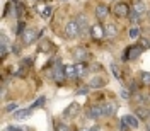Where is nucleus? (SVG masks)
I'll list each match as a JSON object with an SVG mask.
<instances>
[{"label":"nucleus","mask_w":150,"mask_h":131,"mask_svg":"<svg viewBox=\"0 0 150 131\" xmlns=\"http://www.w3.org/2000/svg\"><path fill=\"white\" fill-rule=\"evenodd\" d=\"M63 70H65V78H68V80H75L79 75H77V68H75V65H65L63 66Z\"/></svg>","instance_id":"18"},{"label":"nucleus","mask_w":150,"mask_h":131,"mask_svg":"<svg viewBox=\"0 0 150 131\" xmlns=\"http://www.w3.org/2000/svg\"><path fill=\"white\" fill-rule=\"evenodd\" d=\"M9 51H12V44H0V56L2 58H5Z\"/></svg>","instance_id":"24"},{"label":"nucleus","mask_w":150,"mask_h":131,"mask_svg":"<svg viewBox=\"0 0 150 131\" xmlns=\"http://www.w3.org/2000/svg\"><path fill=\"white\" fill-rule=\"evenodd\" d=\"M31 114H33V109L29 107V109H21V111H16L14 118H16V119H26V118H29Z\"/></svg>","instance_id":"19"},{"label":"nucleus","mask_w":150,"mask_h":131,"mask_svg":"<svg viewBox=\"0 0 150 131\" xmlns=\"http://www.w3.org/2000/svg\"><path fill=\"white\" fill-rule=\"evenodd\" d=\"M65 36L68 37V39H75V37L80 36V29H79V26H77V22L74 20H68L65 24Z\"/></svg>","instance_id":"3"},{"label":"nucleus","mask_w":150,"mask_h":131,"mask_svg":"<svg viewBox=\"0 0 150 131\" xmlns=\"http://www.w3.org/2000/svg\"><path fill=\"white\" fill-rule=\"evenodd\" d=\"M89 90H91V87H89V85H80V87L75 90V94H77V95H87Z\"/></svg>","instance_id":"27"},{"label":"nucleus","mask_w":150,"mask_h":131,"mask_svg":"<svg viewBox=\"0 0 150 131\" xmlns=\"http://www.w3.org/2000/svg\"><path fill=\"white\" fill-rule=\"evenodd\" d=\"M89 131H101V126H97V124H96V126H92Z\"/></svg>","instance_id":"38"},{"label":"nucleus","mask_w":150,"mask_h":131,"mask_svg":"<svg viewBox=\"0 0 150 131\" xmlns=\"http://www.w3.org/2000/svg\"><path fill=\"white\" fill-rule=\"evenodd\" d=\"M55 131H72V128H70L68 124H65V123H56Z\"/></svg>","instance_id":"28"},{"label":"nucleus","mask_w":150,"mask_h":131,"mask_svg":"<svg viewBox=\"0 0 150 131\" xmlns=\"http://www.w3.org/2000/svg\"><path fill=\"white\" fill-rule=\"evenodd\" d=\"M87 85H89L91 89H101V87L106 85V80H104L103 77H99V75H94V77H91V80H89Z\"/></svg>","instance_id":"13"},{"label":"nucleus","mask_w":150,"mask_h":131,"mask_svg":"<svg viewBox=\"0 0 150 131\" xmlns=\"http://www.w3.org/2000/svg\"><path fill=\"white\" fill-rule=\"evenodd\" d=\"M24 31H26V26H24V20H19V26H17V34H19V36H22V34H24Z\"/></svg>","instance_id":"32"},{"label":"nucleus","mask_w":150,"mask_h":131,"mask_svg":"<svg viewBox=\"0 0 150 131\" xmlns=\"http://www.w3.org/2000/svg\"><path fill=\"white\" fill-rule=\"evenodd\" d=\"M147 131H150V123H147Z\"/></svg>","instance_id":"39"},{"label":"nucleus","mask_w":150,"mask_h":131,"mask_svg":"<svg viewBox=\"0 0 150 131\" xmlns=\"http://www.w3.org/2000/svg\"><path fill=\"white\" fill-rule=\"evenodd\" d=\"M104 116L103 111V104H94L87 109V119H99Z\"/></svg>","instance_id":"7"},{"label":"nucleus","mask_w":150,"mask_h":131,"mask_svg":"<svg viewBox=\"0 0 150 131\" xmlns=\"http://www.w3.org/2000/svg\"><path fill=\"white\" fill-rule=\"evenodd\" d=\"M142 53H143V49H142L138 44L130 46V48H126V49H125V56H123V60H125V61H128V60H137Z\"/></svg>","instance_id":"6"},{"label":"nucleus","mask_w":150,"mask_h":131,"mask_svg":"<svg viewBox=\"0 0 150 131\" xmlns=\"http://www.w3.org/2000/svg\"><path fill=\"white\" fill-rule=\"evenodd\" d=\"M63 66L62 63H55L53 65V72H51V78L55 80L56 84H62L63 80H65V70H63Z\"/></svg>","instance_id":"5"},{"label":"nucleus","mask_w":150,"mask_h":131,"mask_svg":"<svg viewBox=\"0 0 150 131\" xmlns=\"http://www.w3.org/2000/svg\"><path fill=\"white\" fill-rule=\"evenodd\" d=\"M80 114V104L79 102H72L67 106V109L63 111V118L65 119H75Z\"/></svg>","instance_id":"4"},{"label":"nucleus","mask_w":150,"mask_h":131,"mask_svg":"<svg viewBox=\"0 0 150 131\" xmlns=\"http://www.w3.org/2000/svg\"><path fill=\"white\" fill-rule=\"evenodd\" d=\"M104 32H106V37H108V39H116L118 34H120L116 24H106V26H104Z\"/></svg>","instance_id":"11"},{"label":"nucleus","mask_w":150,"mask_h":131,"mask_svg":"<svg viewBox=\"0 0 150 131\" xmlns=\"http://www.w3.org/2000/svg\"><path fill=\"white\" fill-rule=\"evenodd\" d=\"M91 36H92L94 39H103V37H106V32H104V26H101L99 22L92 24V26H91Z\"/></svg>","instance_id":"9"},{"label":"nucleus","mask_w":150,"mask_h":131,"mask_svg":"<svg viewBox=\"0 0 150 131\" xmlns=\"http://www.w3.org/2000/svg\"><path fill=\"white\" fill-rule=\"evenodd\" d=\"M111 72H112V75H114V78H118V80H121V73H120V68H118V65L116 63H111Z\"/></svg>","instance_id":"29"},{"label":"nucleus","mask_w":150,"mask_h":131,"mask_svg":"<svg viewBox=\"0 0 150 131\" xmlns=\"http://www.w3.org/2000/svg\"><path fill=\"white\" fill-rule=\"evenodd\" d=\"M147 15H149V20H150V9H149V12H147Z\"/></svg>","instance_id":"41"},{"label":"nucleus","mask_w":150,"mask_h":131,"mask_svg":"<svg viewBox=\"0 0 150 131\" xmlns=\"http://www.w3.org/2000/svg\"><path fill=\"white\" fill-rule=\"evenodd\" d=\"M128 34H130L131 39H140V37H142V29L138 27V26H131Z\"/></svg>","instance_id":"20"},{"label":"nucleus","mask_w":150,"mask_h":131,"mask_svg":"<svg viewBox=\"0 0 150 131\" xmlns=\"http://www.w3.org/2000/svg\"><path fill=\"white\" fill-rule=\"evenodd\" d=\"M126 128H130V126H128V124L121 119V121H120V131H126Z\"/></svg>","instance_id":"35"},{"label":"nucleus","mask_w":150,"mask_h":131,"mask_svg":"<svg viewBox=\"0 0 150 131\" xmlns=\"http://www.w3.org/2000/svg\"><path fill=\"white\" fill-rule=\"evenodd\" d=\"M79 131H89V130H85V128H80V130H79Z\"/></svg>","instance_id":"40"},{"label":"nucleus","mask_w":150,"mask_h":131,"mask_svg":"<svg viewBox=\"0 0 150 131\" xmlns=\"http://www.w3.org/2000/svg\"><path fill=\"white\" fill-rule=\"evenodd\" d=\"M48 48H50V43H46V41H45V43H43V46L39 48V49H41V51H48Z\"/></svg>","instance_id":"36"},{"label":"nucleus","mask_w":150,"mask_h":131,"mask_svg":"<svg viewBox=\"0 0 150 131\" xmlns=\"http://www.w3.org/2000/svg\"><path fill=\"white\" fill-rule=\"evenodd\" d=\"M121 119H123L125 123H126L128 126H130L131 130H137V128L140 126V123H138V118H137V116H131V114H126V116H123Z\"/></svg>","instance_id":"15"},{"label":"nucleus","mask_w":150,"mask_h":131,"mask_svg":"<svg viewBox=\"0 0 150 131\" xmlns=\"http://www.w3.org/2000/svg\"><path fill=\"white\" fill-rule=\"evenodd\" d=\"M75 68H77V75H79V77H84V75L87 73V66H85V63H77Z\"/></svg>","instance_id":"23"},{"label":"nucleus","mask_w":150,"mask_h":131,"mask_svg":"<svg viewBox=\"0 0 150 131\" xmlns=\"http://www.w3.org/2000/svg\"><path fill=\"white\" fill-rule=\"evenodd\" d=\"M45 102H46V97H45V95H41L39 99H36V101H34V104L31 106V109H36V107H43V106H45Z\"/></svg>","instance_id":"26"},{"label":"nucleus","mask_w":150,"mask_h":131,"mask_svg":"<svg viewBox=\"0 0 150 131\" xmlns=\"http://www.w3.org/2000/svg\"><path fill=\"white\" fill-rule=\"evenodd\" d=\"M138 46H140L143 51L150 49V39H147V37H140V39H138Z\"/></svg>","instance_id":"22"},{"label":"nucleus","mask_w":150,"mask_h":131,"mask_svg":"<svg viewBox=\"0 0 150 131\" xmlns=\"http://www.w3.org/2000/svg\"><path fill=\"white\" fill-rule=\"evenodd\" d=\"M131 9L128 7V4L126 2H116L114 4V7H112V14L116 15V17H128L130 15Z\"/></svg>","instance_id":"2"},{"label":"nucleus","mask_w":150,"mask_h":131,"mask_svg":"<svg viewBox=\"0 0 150 131\" xmlns=\"http://www.w3.org/2000/svg\"><path fill=\"white\" fill-rule=\"evenodd\" d=\"M103 111L106 118H112L116 114V104L114 102H104L103 104Z\"/></svg>","instance_id":"16"},{"label":"nucleus","mask_w":150,"mask_h":131,"mask_svg":"<svg viewBox=\"0 0 150 131\" xmlns=\"http://www.w3.org/2000/svg\"><path fill=\"white\" fill-rule=\"evenodd\" d=\"M51 7H50V5H48V7H45V10H41V17H45V19H48L50 17V15H51Z\"/></svg>","instance_id":"31"},{"label":"nucleus","mask_w":150,"mask_h":131,"mask_svg":"<svg viewBox=\"0 0 150 131\" xmlns=\"http://www.w3.org/2000/svg\"><path fill=\"white\" fill-rule=\"evenodd\" d=\"M109 12H111V9H109L108 5L99 4V5L96 7V17H97V20H104V19H108Z\"/></svg>","instance_id":"10"},{"label":"nucleus","mask_w":150,"mask_h":131,"mask_svg":"<svg viewBox=\"0 0 150 131\" xmlns=\"http://www.w3.org/2000/svg\"><path fill=\"white\" fill-rule=\"evenodd\" d=\"M17 111V102H10L9 106H5V112H12Z\"/></svg>","instance_id":"33"},{"label":"nucleus","mask_w":150,"mask_h":131,"mask_svg":"<svg viewBox=\"0 0 150 131\" xmlns=\"http://www.w3.org/2000/svg\"><path fill=\"white\" fill-rule=\"evenodd\" d=\"M41 34H43V31H38V29H33V27L26 29V31H24V34L21 36V39H22V44H24V46L33 44L34 41H38V39L41 37Z\"/></svg>","instance_id":"1"},{"label":"nucleus","mask_w":150,"mask_h":131,"mask_svg":"<svg viewBox=\"0 0 150 131\" xmlns=\"http://www.w3.org/2000/svg\"><path fill=\"white\" fill-rule=\"evenodd\" d=\"M72 56H74V60L77 63H85L87 61V58H89V51L85 49V48H75L74 51H72Z\"/></svg>","instance_id":"8"},{"label":"nucleus","mask_w":150,"mask_h":131,"mask_svg":"<svg viewBox=\"0 0 150 131\" xmlns=\"http://www.w3.org/2000/svg\"><path fill=\"white\" fill-rule=\"evenodd\" d=\"M133 95H135V102L138 104V106H145L147 107V104L150 102V95H147V94L137 92V94H133Z\"/></svg>","instance_id":"17"},{"label":"nucleus","mask_w":150,"mask_h":131,"mask_svg":"<svg viewBox=\"0 0 150 131\" xmlns=\"http://www.w3.org/2000/svg\"><path fill=\"white\" fill-rule=\"evenodd\" d=\"M133 12H137L138 15H143V14H147L149 12V5L143 2V0H137L135 4H133Z\"/></svg>","instance_id":"12"},{"label":"nucleus","mask_w":150,"mask_h":131,"mask_svg":"<svg viewBox=\"0 0 150 131\" xmlns=\"http://www.w3.org/2000/svg\"><path fill=\"white\" fill-rule=\"evenodd\" d=\"M12 53H19V46L17 44H12Z\"/></svg>","instance_id":"37"},{"label":"nucleus","mask_w":150,"mask_h":131,"mask_svg":"<svg viewBox=\"0 0 150 131\" xmlns=\"http://www.w3.org/2000/svg\"><path fill=\"white\" fill-rule=\"evenodd\" d=\"M16 7H17V9H16V15H17V17H22V14H24V9H22V5L16 2Z\"/></svg>","instance_id":"34"},{"label":"nucleus","mask_w":150,"mask_h":131,"mask_svg":"<svg viewBox=\"0 0 150 131\" xmlns=\"http://www.w3.org/2000/svg\"><path fill=\"white\" fill-rule=\"evenodd\" d=\"M108 2H118V0H108Z\"/></svg>","instance_id":"42"},{"label":"nucleus","mask_w":150,"mask_h":131,"mask_svg":"<svg viewBox=\"0 0 150 131\" xmlns=\"http://www.w3.org/2000/svg\"><path fill=\"white\" fill-rule=\"evenodd\" d=\"M135 116H137L138 119H149L150 118V107L137 106V107H135Z\"/></svg>","instance_id":"14"},{"label":"nucleus","mask_w":150,"mask_h":131,"mask_svg":"<svg viewBox=\"0 0 150 131\" xmlns=\"http://www.w3.org/2000/svg\"><path fill=\"white\" fill-rule=\"evenodd\" d=\"M120 95H121V99H130V97H131L130 89H128V87H123L121 92H120Z\"/></svg>","instance_id":"30"},{"label":"nucleus","mask_w":150,"mask_h":131,"mask_svg":"<svg viewBox=\"0 0 150 131\" xmlns=\"http://www.w3.org/2000/svg\"><path fill=\"white\" fill-rule=\"evenodd\" d=\"M140 82L143 85H150V72H142L140 73Z\"/></svg>","instance_id":"25"},{"label":"nucleus","mask_w":150,"mask_h":131,"mask_svg":"<svg viewBox=\"0 0 150 131\" xmlns=\"http://www.w3.org/2000/svg\"><path fill=\"white\" fill-rule=\"evenodd\" d=\"M128 17H130V24H131V26H138V24H140V17H142V15H138L137 12H133V10H131Z\"/></svg>","instance_id":"21"}]
</instances>
